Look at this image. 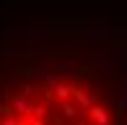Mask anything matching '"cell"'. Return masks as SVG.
<instances>
[{"label": "cell", "instance_id": "6da1fadb", "mask_svg": "<svg viewBox=\"0 0 127 125\" xmlns=\"http://www.w3.org/2000/svg\"><path fill=\"white\" fill-rule=\"evenodd\" d=\"M0 125H109L88 89L65 81L31 83L0 102Z\"/></svg>", "mask_w": 127, "mask_h": 125}]
</instances>
